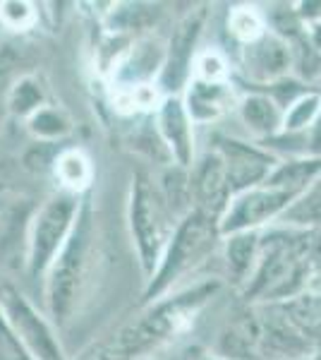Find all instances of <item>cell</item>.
<instances>
[{
    "instance_id": "4316f807",
    "label": "cell",
    "mask_w": 321,
    "mask_h": 360,
    "mask_svg": "<svg viewBox=\"0 0 321 360\" xmlns=\"http://www.w3.org/2000/svg\"><path fill=\"white\" fill-rule=\"evenodd\" d=\"M197 360H223V358H221V356H218V358H214V356H202V358H197Z\"/></svg>"
},
{
    "instance_id": "44dd1931",
    "label": "cell",
    "mask_w": 321,
    "mask_h": 360,
    "mask_svg": "<svg viewBox=\"0 0 321 360\" xmlns=\"http://www.w3.org/2000/svg\"><path fill=\"white\" fill-rule=\"evenodd\" d=\"M29 130L41 139H55L63 137L70 130L67 118L55 108H41L29 118Z\"/></svg>"
},
{
    "instance_id": "7402d4cb",
    "label": "cell",
    "mask_w": 321,
    "mask_h": 360,
    "mask_svg": "<svg viewBox=\"0 0 321 360\" xmlns=\"http://www.w3.org/2000/svg\"><path fill=\"white\" fill-rule=\"evenodd\" d=\"M41 101H44V96H41V89L34 79H22L10 91V108L17 115H29L32 118L34 113L41 111Z\"/></svg>"
},
{
    "instance_id": "d6986e66",
    "label": "cell",
    "mask_w": 321,
    "mask_h": 360,
    "mask_svg": "<svg viewBox=\"0 0 321 360\" xmlns=\"http://www.w3.org/2000/svg\"><path fill=\"white\" fill-rule=\"evenodd\" d=\"M228 29H230V34L237 41H242L247 46V44L259 41V39L264 37L266 22H264V17L256 13V8H235L228 15Z\"/></svg>"
},
{
    "instance_id": "5bb4252c",
    "label": "cell",
    "mask_w": 321,
    "mask_h": 360,
    "mask_svg": "<svg viewBox=\"0 0 321 360\" xmlns=\"http://www.w3.org/2000/svg\"><path fill=\"white\" fill-rule=\"evenodd\" d=\"M185 111L192 125H207L218 120L232 103V91L225 82H199L192 79L185 94Z\"/></svg>"
},
{
    "instance_id": "cb8c5ba5",
    "label": "cell",
    "mask_w": 321,
    "mask_h": 360,
    "mask_svg": "<svg viewBox=\"0 0 321 360\" xmlns=\"http://www.w3.org/2000/svg\"><path fill=\"white\" fill-rule=\"evenodd\" d=\"M37 22V10L32 3H20V0H8L0 3V25L15 29V32H25Z\"/></svg>"
},
{
    "instance_id": "e0dca14e",
    "label": "cell",
    "mask_w": 321,
    "mask_h": 360,
    "mask_svg": "<svg viewBox=\"0 0 321 360\" xmlns=\"http://www.w3.org/2000/svg\"><path fill=\"white\" fill-rule=\"evenodd\" d=\"M228 238L225 257L228 266H230L232 276L237 281H247L252 274L256 257H259V231H242V233H232Z\"/></svg>"
},
{
    "instance_id": "30bf717a",
    "label": "cell",
    "mask_w": 321,
    "mask_h": 360,
    "mask_svg": "<svg viewBox=\"0 0 321 360\" xmlns=\"http://www.w3.org/2000/svg\"><path fill=\"white\" fill-rule=\"evenodd\" d=\"M216 152L223 161L228 188H230L232 197L264 183L271 176L273 164H276L266 152L249 147V144L235 142V139H221Z\"/></svg>"
},
{
    "instance_id": "ac0fdd59",
    "label": "cell",
    "mask_w": 321,
    "mask_h": 360,
    "mask_svg": "<svg viewBox=\"0 0 321 360\" xmlns=\"http://www.w3.org/2000/svg\"><path fill=\"white\" fill-rule=\"evenodd\" d=\"M55 178L60 180L63 193L79 197V193H84L94 178L91 161L79 149H67L55 159Z\"/></svg>"
},
{
    "instance_id": "ba28073f",
    "label": "cell",
    "mask_w": 321,
    "mask_h": 360,
    "mask_svg": "<svg viewBox=\"0 0 321 360\" xmlns=\"http://www.w3.org/2000/svg\"><path fill=\"white\" fill-rule=\"evenodd\" d=\"M0 312H3L5 322L10 324L13 334L20 339V344L27 348L34 360H65L63 348L51 332V327L27 303L25 295H20L15 288H3Z\"/></svg>"
},
{
    "instance_id": "7c38bea8",
    "label": "cell",
    "mask_w": 321,
    "mask_h": 360,
    "mask_svg": "<svg viewBox=\"0 0 321 360\" xmlns=\"http://www.w3.org/2000/svg\"><path fill=\"white\" fill-rule=\"evenodd\" d=\"M156 127L159 135L166 142L168 152L173 154L178 166H192L195 164V144H192V120L185 111L183 98L166 96L156 113Z\"/></svg>"
},
{
    "instance_id": "52a82bcc",
    "label": "cell",
    "mask_w": 321,
    "mask_h": 360,
    "mask_svg": "<svg viewBox=\"0 0 321 360\" xmlns=\"http://www.w3.org/2000/svg\"><path fill=\"white\" fill-rule=\"evenodd\" d=\"M300 195L302 193L268 176L261 185L232 197L223 219L218 221V233L232 236L242 231H259V226L281 217Z\"/></svg>"
},
{
    "instance_id": "5b68a950",
    "label": "cell",
    "mask_w": 321,
    "mask_h": 360,
    "mask_svg": "<svg viewBox=\"0 0 321 360\" xmlns=\"http://www.w3.org/2000/svg\"><path fill=\"white\" fill-rule=\"evenodd\" d=\"M216 236H221L218 224L207 219L197 209L190 212L171 236V243H168L159 269L151 276L147 298L151 300V295L166 293L171 288V283L178 281L183 274H188L197 262H202L204 255L211 250Z\"/></svg>"
},
{
    "instance_id": "3957f363",
    "label": "cell",
    "mask_w": 321,
    "mask_h": 360,
    "mask_svg": "<svg viewBox=\"0 0 321 360\" xmlns=\"http://www.w3.org/2000/svg\"><path fill=\"white\" fill-rule=\"evenodd\" d=\"M91 243V205L81 202L77 221L70 231L65 245L55 255L53 264L48 269V286H46V300H48V310L58 322H65L70 310L74 305V291L86 262V252H89Z\"/></svg>"
},
{
    "instance_id": "2e32d148",
    "label": "cell",
    "mask_w": 321,
    "mask_h": 360,
    "mask_svg": "<svg viewBox=\"0 0 321 360\" xmlns=\"http://www.w3.org/2000/svg\"><path fill=\"white\" fill-rule=\"evenodd\" d=\"M281 312L309 344L321 339V295H295L281 307Z\"/></svg>"
},
{
    "instance_id": "7a4b0ae2",
    "label": "cell",
    "mask_w": 321,
    "mask_h": 360,
    "mask_svg": "<svg viewBox=\"0 0 321 360\" xmlns=\"http://www.w3.org/2000/svg\"><path fill=\"white\" fill-rule=\"evenodd\" d=\"M312 257V243L305 236L276 238L261 250L247 278V295L256 300H285L295 298L305 283Z\"/></svg>"
},
{
    "instance_id": "8992f818",
    "label": "cell",
    "mask_w": 321,
    "mask_h": 360,
    "mask_svg": "<svg viewBox=\"0 0 321 360\" xmlns=\"http://www.w3.org/2000/svg\"><path fill=\"white\" fill-rule=\"evenodd\" d=\"M79 205L81 202L77 195L60 193L39 209L32 224L27 250V264L32 276H41L44 271L51 269L55 255L65 245L70 231L77 221Z\"/></svg>"
},
{
    "instance_id": "9c48e42d",
    "label": "cell",
    "mask_w": 321,
    "mask_h": 360,
    "mask_svg": "<svg viewBox=\"0 0 321 360\" xmlns=\"http://www.w3.org/2000/svg\"><path fill=\"white\" fill-rule=\"evenodd\" d=\"M190 195L197 202V212L204 214L207 219L218 224L223 219L232 195L228 188L225 168L221 161L218 152L204 154L199 161L192 164L190 176Z\"/></svg>"
},
{
    "instance_id": "ffe728a7",
    "label": "cell",
    "mask_w": 321,
    "mask_h": 360,
    "mask_svg": "<svg viewBox=\"0 0 321 360\" xmlns=\"http://www.w3.org/2000/svg\"><path fill=\"white\" fill-rule=\"evenodd\" d=\"M321 113V98L319 94H305L295 101H290L288 111H283V130H302L309 127Z\"/></svg>"
},
{
    "instance_id": "603a6c76",
    "label": "cell",
    "mask_w": 321,
    "mask_h": 360,
    "mask_svg": "<svg viewBox=\"0 0 321 360\" xmlns=\"http://www.w3.org/2000/svg\"><path fill=\"white\" fill-rule=\"evenodd\" d=\"M192 70H195V77L199 82H225L228 77V63L225 58L218 53V51H204L195 58L192 63Z\"/></svg>"
},
{
    "instance_id": "484cf974",
    "label": "cell",
    "mask_w": 321,
    "mask_h": 360,
    "mask_svg": "<svg viewBox=\"0 0 321 360\" xmlns=\"http://www.w3.org/2000/svg\"><path fill=\"white\" fill-rule=\"evenodd\" d=\"M307 37H309V44H312V49H317L319 53H321V20L309 22V25H307Z\"/></svg>"
},
{
    "instance_id": "9a60e30c",
    "label": "cell",
    "mask_w": 321,
    "mask_h": 360,
    "mask_svg": "<svg viewBox=\"0 0 321 360\" xmlns=\"http://www.w3.org/2000/svg\"><path fill=\"white\" fill-rule=\"evenodd\" d=\"M240 118L256 137H273L278 130H283V108L266 94L242 98Z\"/></svg>"
},
{
    "instance_id": "8fae6325",
    "label": "cell",
    "mask_w": 321,
    "mask_h": 360,
    "mask_svg": "<svg viewBox=\"0 0 321 360\" xmlns=\"http://www.w3.org/2000/svg\"><path fill=\"white\" fill-rule=\"evenodd\" d=\"M242 65L254 82H276L283 75H288L293 65V51L285 39L276 34H264L259 41L244 46Z\"/></svg>"
},
{
    "instance_id": "d4e9b609",
    "label": "cell",
    "mask_w": 321,
    "mask_h": 360,
    "mask_svg": "<svg viewBox=\"0 0 321 360\" xmlns=\"http://www.w3.org/2000/svg\"><path fill=\"white\" fill-rule=\"evenodd\" d=\"M0 360H34L27 348L20 344V339L13 334L3 312H0Z\"/></svg>"
},
{
    "instance_id": "4fadbf2b",
    "label": "cell",
    "mask_w": 321,
    "mask_h": 360,
    "mask_svg": "<svg viewBox=\"0 0 321 360\" xmlns=\"http://www.w3.org/2000/svg\"><path fill=\"white\" fill-rule=\"evenodd\" d=\"M204 13L190 15L188 20L180 22V27L175 29L171 51L163 58V68H161V84L166 89H180V84L188 77V70L195 63V41L199 37Z\"/></svg>"
},
{
    "instance_id": "6da1fadb",
    "label": "cell",
    "mask_w": 321,
    "mask_h": 360,
    "mask_svg": "<svg viewBox=\"0 0 321 360\" xmlns=\"http://www.w3.org/2000/svg\"><path fill=\"white\" fill-rule=\"evenodd\" d=\"M218 283L207 281L197 283L188 291L173 295V298L159 300L147 312H142L137 319L120 327L110 339L94 348L86 360H142L151 351L161 348L173 339L185 324L190 322L195 312L202 310V305L216 293Z\"/></svg>"
},
{
    "instance_id": "277c9868",
    "label": "cell",
    "mask_w": 321,
    "mask_h": 360,
    "mask_svg": "<svg viewBox=\"0 0 321 360\" xmlns=\"http://www.w3.org/2000/svg\"><path fill=\"white\" fill-rule=\"evenodd\" d=\"M130 231L144 274L154 276L171 243V226H168L166 200L156 193V188H151L144 176H139L132 185Z\"/></svg>"
}]
</instances>
